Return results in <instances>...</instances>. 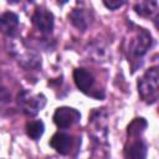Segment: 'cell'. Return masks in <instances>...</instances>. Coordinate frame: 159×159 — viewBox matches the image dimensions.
Segmentation results:
<instances>
[{"label":"cell","instance_id":"cell-10","mask_svg":"<svg viewBox=\"0 0 159 159\" xmlns=\"http://www.w3.org/2000/svg\"><path fill=\"white\" fill-rule=\"evenodd\" d=\"M68 19H70L71 24L81 31H86V29L88 27V24H89L88 15L84 12L83 9H73L68 14Z\"/></svg>","mask_w":159,"mask_h":159},{"label":"cell","instance_id":"cell-8","mask_svg":"<svg viewBox=\"0 0 159 159\" xmlns=\"http://www.w3.org/2000/svg\"><path fill=\"white\" fill-rule=\"evenodd\" d=\"M19 16L12 11H6L0 15V32L6 36L14 37L19 27Z\"/></svg>","mask_w":159,"mask_h":159},{"label":"cell","instance_id":"cell-5","mask_svg":"<svg viewBox=\"0 0 159 159\" xmlns=\"http://www.w3.org/2000/svg\"><path fill=\"white\" fill-rule=\"evenodd\" d=\"M52 119L58 128L66 129L80 122L81 113L72 107H60L55 111Z\"/></svg>","mask_w":159,"mask_h":159},{"label":"cell","instance_id":"cell-6","mask_svg":"<svg viewBox=\"0 0 159 159\" xmlns=\"http://www.w3.org/2000/svg\"><path fill=\"white\" fill-rule=\"evenodd\" d=\"M137 135H128L130 139L129 144L124 147V158L125 159H145L147 158V144L145 142Z\"/></svg>","mask_w":159,"mask_h":159},{"label":"cell","instance_id":"cell-7","mask_svg":"<svg viewBox=\"0 0 159 159\" xmlns=\"http://www.w3.org/2000/svg\"><path fill=\"white\" fill-rule=\"evenodd\" d=\"M73 82L76 87L83 92L84 94H91V91L94 86V77L93 75L87 71L86 68H75L73 70Z\"/></svg>","mask_w":159,"mask_h":159},{"label":"cell","instance_id":"cell-12","mask_svg":"<svg viewBox=\"0 0 159 159\" xmlns=\"http://www.w3.org/2000/svg\"><path fill=\"white\" fill-rule=\"evenodd\" d=\"M25 130H26V134L29 138H31L32 140H39L45 132V124L41 119L30 120L26 123Z\"/></svg>","mask_w":159,"mask_h":159},{"label":"cell","instance_id":"cell-9","mask_svg":"<svg viewBox=\"0 0 159 159\" xmlns=\"http://www.w3.org/2000/svg\"><path fill=\"white\" fill-rule=\"evenodd\" d=\"M73 140L72 137L65 132H57L52 135V138L50 139V145L60 154L62 155H67L72 148Z\"/></svg>","mask_w":159,"mask_h":159},{"label":"cell","instance_id":"cell-11","mask_svg":"<svg viewBox=\"0 0 159 159\" xmlns=\"http://www.w3.org/2000/svg\"><path fill=\"white\" fill-rule=\"evenodd\" d=\"M134 11L142 17H152L158 11V1H140L134 5Z\"/></svg>","mask_w":159,"mask_h":159},{"label":"cell","instance_id":"cell-4","mask_svg":"<svg viewBox=\"0 0 159 159\" xmlns=\"http://www.w3.org/2000/svg\"><path fill=\"white\" fill-rule=\"evenodd\" d=\"M31 21H32L34 26L43 35H50L53 30V26H55L53 14L42 6H40L35 10V12L32 14Z\"/></svg>","mask_w":159,"mask_h":159},{"label":"cell","instance_id":"cell-3","mask_svg":"<svg viewBox=\"0 0 159 159\" xmlns=\"http://www.w3.org/2000/svg\"><path fill=\"white\" fill-rule=\"evenodd\" d=\"M17 104L26 116L34 117L45 107L46 97L42 93L32 94L27 89H21L17 94Z\"/></svg>","mask_w":159,"mask_h":159},{"label":"cell","instance_id":"cell-2","mask_svg":"<svg viewBox=\"0 0 159 159\" xmlns=\"http://www.w3.org/2000/svg\"><path fill=\"white\" fill-rule=\"evenodd\" d=\"M153 45V37L145 29H137L134 36L132 40H129L128 43V57L134 60H140L148 50Z\"/></svg>","mask_w":159,"mask_h":159},{"label":"cell","instance_id":"cell-13","mask_svg":"<svg viewBox=\"0 0 159 159\" xmlns=\"http://www.w3.org/2000/svg\"><path fill=\"white\" fill-rule=\"evenodd\" d=\"M10 98H11L10 92L5 87L0 86V108L4 107L6 103H9L10 102Z\"/></svg>","mask_w":159,"mask_h":159},{"label":"cell","instance_id":"cell-14","mask_svg":"<svg viewBox=\"0 0 159 159\" xmlns=\"http://www.w3.org/2000/svg\"><path fill=\"white\" fill-rule=\"evenodd\" d=\"M125 4V1H123V0H120V1H113V0H109V1H103V5L107 7V9H109V10H117V9H119L122 5H124Z\"/></svg>","mask_w":159,"mask_h":159},{"label":"cell","instance_id":"cell-1","mask_svg":"<svg viewBox=\"0 0 159 159\" xmlns=\"http://www.w3.org/2000/svg\"><path fill=\"white\" fill-rule=\"evenodd\" d=\"M158 68H148L138 81V93L145 103H154L158 99V84H159Z\"/></svg>","mask_w":159,"mask_h":159}]
</instances>
